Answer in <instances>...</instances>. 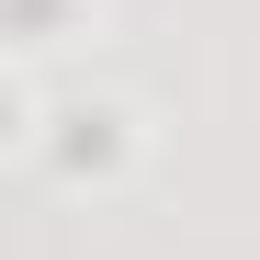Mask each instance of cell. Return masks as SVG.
<instances>
[{
	"label": "cell",
	"instance_id": "7a4b0ae2",
	"mask_svg": "<svg viewBox=\"0 0 260 260\" xmlns=\"http://www.w3.org/2000/svg\"><path fill=\"white\" fill-rule=\"evenodd\" d=\"M68 23H91V0H12V57H46Z\"/></svg>",
	"mask_w": 260,
	"mask_h": 260
},
{
	"label": "cell",
	"instance_id": "6da1fadb",
	"mask_svg": "<svg viewBox=\"0 0 260 260\" xmlns=\"http://www.w3.org/2000/svg\"><path fill=\"white\" fill-rule=\"evenodd\" d=\"M23 147L46 158L57 181H113V170L136 158V113H124V102H57Z\"/></svg>",
	"mask_w": 260,
	"mask_h": 260
}]
</instances>
